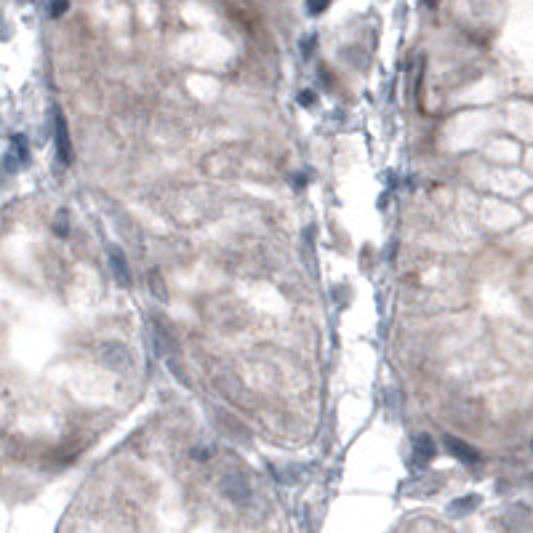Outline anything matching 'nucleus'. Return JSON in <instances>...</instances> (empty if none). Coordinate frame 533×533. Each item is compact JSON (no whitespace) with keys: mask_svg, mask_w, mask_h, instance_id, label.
I'll list each match as a JSON object with an SVG mask.
<instances>
[{"mask_svg":"<svg viewBox=\"0 0 533 533\" xmlns=\"http://www.w3.org/2000/svg\"><path fill=\"white\" fill-rule=\"evenodd\" d=\"M96 358L109 371H128L133 363L128 346L120 344V342H102V344L96 346Z\"/></svg>","mask_w":533,"mask_h":533,"instance_id":"obj_1","label":"nucleus"},{"mask_svg":"<svg viewBox=\"0 0 533 533\" xmlns=\"http://www.w3.org/2000/svg\"><path fill=\"white\" fill-rule=\"evenodd\" d=\"M53 142H56L59 160L65 166H69L72 163V139H69V128H67V120L62 115V109L53 112Z\"/></svg>","mask_w":533,"mask_h":533,"instance_id":"obj_2","label":"nucleus"},{"mask_svg":"<svg viewBox=\"0 0 533 533\" xmlns=\"http://www.w3.org/2000/svg\"><path fill=\"white\" fill-rule=\"evenodd\" d=\"M222 493L229 501H235V504H245L251 499V485H248V480L243 478L240 472H227L224 478H222Z\"/></svg>","mask_w":533,"mask_h":533,"instance_id":"obj_3","label":"nucleus"},{"mask_svg":"<svg viewBox=\"0 0 533 533\" xmlns=\"http://www.w3.org/2000/svg\"><path fill=\"white\" fill-rule=\"evenodd\" d=\"M445 448L451 451V456H456L461 464H469V466H475V464H480V451L478 448H472L469 443H464V440H459V438H451V435H445Z\"/></svg>","mask_w":533,"mask_h":533,"instance_id":"obj_4","label":"nucleus"},{"mask_svg":"<svg viewBox=\"0 0 533 533\" xmlns=\"http://www.w3.org/2000/svg\"><path fill=\"white\" fill-rule=\"evenodd\" d=\"M107 259H109V266H112L115 280L123 283V285H131V266L126 262V253L120 251L118 245H109V248H107Z\"/></svg>","mask_w":533,"mask_h":533,"instance_id":"obj_5","label":"nucleus"},{"mask_svg":"<svg viewBox=\"0 0 533 533\" xmlns=\"http://www.w3.org/2000/svg\"><path fill=\"white\" fill-rule=\"evenodd\" d=\"M435 453H438V445H435V440L429 438V435H416V459L419 461H432L435 459Z\"/></svg>","mask_w":533,"mask_h":533,"instance_id":"obj_6","label":"nucleus"},{"mask_svg":"<svg viewBox=\"0 0 533 533\" xmlns=\"http://www.w3.org/2000/svg\"><path fill=\"white\" fill-rule=\"evenodd\" d=\"M480 506V496H461V499H453L448 504V512L451 515H464V512H472Z\"/></svg>","mask_w":533,"mask_h":533,"instance_id":"obj_7","label":"nucleus"},{"mask_svg":"<svg viewBox=\"0 0 533 533\" xmlns=\"http://www.w3.org/2000/svg\"><path fill=\"white\" fill-rule=\"evenodd\" d=\"M152 325H155V333H158L160 344H166V346L176 344V336H173V331L168 328V323H166V320H163V318H152Z\"/></svg>","mask_w":533,"mask_h":533,"instance_id":"obj_8","label":"nucleus"},{"mask_svg":"<svg viewBox=\"0 0 533 533\" xmlns=\"http://www.w3.org/2000/svg\"><path fill=\"white\" fill-rule=\"evenodd\" d=\"M11 149L16 152V160H19V163H27V160H29V144H27L25 133H16V136H13Z\"/></svg>","mask_w":533,"mask_h":533,"instance_id":"obj_9","label":"nucleus"},{"mask_svg":"<svg viewBox=\"0 0 533 533\" xmlns=\"http://www.w3.org/2000/svg\"><path fill=\"white\" fill-rule=\"evenodd\" d=\"M53 232L59 235V238H67L69 235V211L62 208V211L56 213V219H53Z\"/></svg>","mask_w":533,"mask_h":533,"instance_id":"obj_10","label":"nucleus"},{"mask_svg":"<svg viewBox=\"0 0 533 533\" xmlns=\"http://www.w3.org/2000/svg\"><path fill=\"white\" fill-rule=\"evenodd\" d=\"M328 6H331V0H306V11L312 13V16H320Z\"/></svg>","mask_w":533,"mask_h":533,"instance_id":"obj_11","label":"nucleus"},{"mask_svg":"<svg viewBox=\"0 0 533 533\" xmlns=\"http://www.w3.org/2000/svg\"><path fill=\"white\" fill-rule=\"evenodd\" d=\"M315 46H318V38H315V35H306V38H302V56L309 59L312 51H315Z\"/></svg>","mask_w":533,"mask_h":533,"instance_id":"obj_12","label":"nucleus"},{"mask_svg":"<svg viewBox=\"0 0 533 533\" xmlns=\"http://www.w3.org/2000/svg\"><path fill=\"white\" fill-rule=\"evenodd\" d=\"M315 102H318V93L315 91H302L299 93V104L302 107H312Z\"/></svg>","mask_w":533,"mask_h":533,"instance_id":"obj_13","label":"nucleus"},{"mask_svg":"<svg viewBox=\"0 0 533 533\" xmlns=\"http://www.w3.org/2000/svg\"><path fill=\"white\" fill-rule=\"evenodd\" d=\"M67 6H69V0H51V16H62L67 11Z\"/></svg>","mask_w":533,"mask_h":533,"instance_id":"obj_14","label":"nucleus"},{"mask_svg":"<svg viewBox=\"0 0 533 533\" xmlns=\"http://www.w3.org/2000/svg\"><path fill=\"white\" fill-rule=\"evenodd\" d=\"M192 456H195V459H198V461H205V459H208V456H211V451H208V448H205V445H198V448H195V451H192Z\"/></svg>","mask_w":533,"mask_h":533,"instance_id":"obj_15","label":"nucleus"},{"mask_svg":"<svg viewBox=\"0 0 533 533\" xmlns=\"http://www.w3.org/2000/svg\"><path fill=\"white\" fill-rule=\"evenodd\" d=\"M306 184V176H304V173H299V176H296V187H304Z\"/></svg>","mask_w":533,"mask_h":533,"instance_id":"obj_16","label":"nucleus"}]
</instances>
